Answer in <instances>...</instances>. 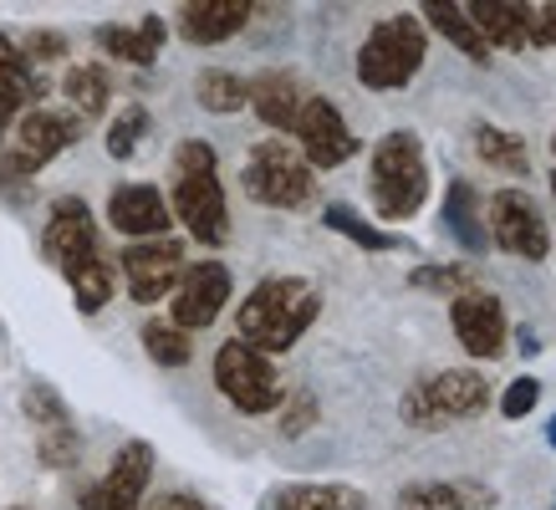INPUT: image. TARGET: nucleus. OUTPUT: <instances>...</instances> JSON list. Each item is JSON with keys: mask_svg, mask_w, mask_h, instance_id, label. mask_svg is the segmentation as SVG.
<instances>
[{"mask_svg": "<svg viewBox=\"0 0 556 510\" xmlns=\"http://www.w3.org/2000/svg\"><path fill=\"white\" fill-rule=\"evenodd\" d=\"M108 225L118 235H128V245H134V240H164L174 215H169V200L153 184H118L108 194Z\"/></svg>", "mask_w": 556, "mask_h": 510, "instance_id": "f3484780", "label": "nucleus"}, {"mask_svg": "<svg viewBox=\"0 0 556 510\" xmlns=\"http://www.w3.org/2000/svg\"><path fill=\"white\" fill-rule=\"evenodd\" d=\"M215 388L240 408V413H276L287 398V383L276 373L266 353H255L245 342H219L215 353Z\"/></svg>", "mask_w": 556, "mask_h": 510, "instance_id": "1a4fd4ad", "label": "nucleus"}, {"mask_svg": "<svg viewBox=\"0 0 556 510\" xmlns=\"http://www.w3.org/2000/svg\"><path fill=\"white\" fill-rule=\"evenodd\" d=\"M444 230H450V240H455L470 260H480V255L490 251L485 215H480V194H475L470 179H450V189H444Z\"/></svg>", "mask_w": 556, "mask_h": 510, "instance_id": "5701e85b", "label": "nucleus"}, {"mask_svg": "<svg viewBox=\"0 0 556 510\" xmlns=\"http://www.w3.org/2000/svg\"><path fill=\"white\" fill-rule=\"evenodd\" d=\"M83 138V118L77 113H62V107H31V113H21L16 128L5 133V149H0V179L11 184V179H31L41 174L56 158V153H67L72 143Z\"/></svg>", "mask_w": 556, "mask_h": 510, "instance_id": "0eeeda50", "label": "nucleus"}, {"mask_svg": "<svg viewBox=\"0 0 556 510\" xmlns=\"http://www.w3.org/2000/svg\"><path fill=\"white\" fill-rule=\"evenodd\" d=\"M0 98L16 102V107H31L36 98H47V72H36L21 56L16 36H5V31H0Z\"/></svg>", "mask_w": 556, "mask_h": 510, "instance_id": "bb28decb", "label": "nucleus"}, {"mask_svg": "<svg viewBox=\"0 0 556 510\" xmlns=\"http://www.w3.org/2000/svg\"><path fill=\"white\" fill-rule=\"evenodd\" d=\"M450 327H455L459 347L480 362H495V357L510 347V317H506V302L495 291L475 286L465 296L450 302Z\"/></svg>", "mask_w": 556, "mask_h": 510, "instance_id": "ddd939ff", "label": "nucleus"}, {"mask_svg": "<svg viewBox=\"0 0 556 510\" xmlns=\"http://www.w3.org/2000/svg\"><path fill=\"white\" fill-rule=\"evenodd\" d=\"M495 404L490 378L480 368H439L429 378H414L399 398V419L408 429H450V424H470L485 408Z\"/></svg>", "mask_w": 556, "mask_h": 510, "instance_id": "39448f33", "label": "nucleus"}, {"mask_svg": "<svg viewBox=\"0 0 556 510\" xmlns=\"http://www.w3.org/2000/svg\"><path fill=\"white\" fill-rule=\"evenodd\" d=\"M281 434H287V439H296V434H306V429L317 424V398H312V393L306 388H296L291 393V398H281Z\"/></svg>", "mask_w": 556, "mask_h": 510, "instance_id": "c9c22d12", "label": "nucleus"}, {"mask_svg": "<svg viewBox=\"0 0 556 510\" xmlns=\"http://www.w3.org/2000/svg\"><path fill=\"white\" fill-rule=\"evenodd\" d=\"M516 353H521V357H536V353H541L536 327H516Z\"/></svg>", "mask_w": 556, "mask_h": 510, "instance_id": "58836bf2", "label": "nucleus"}, {"mask_svg": "<svg viewBox=\"0 0 556 510\" xmlns=\"http://www.w3.org/2000/svg\"><path fill=\"white\" fill-rule=\"evenodd\" d=\"M485 235L495 251L516 255V260H546L552 255V225L536 194L526 189H495L485 204Z\"/></svg>", "mask_w": 556, "mask_h": 510, "instance_id": "9d476101", "label": "nucleus"}, {"mask_svg": "<svg viewBox=\"0 0 556 510\" xmlns=\"http://www.w3.org/2000/svg\"><path fill=\"white\" fill-rule=\"evenodd\" d=\"M149 128H153L149 107H143V102H128V107H123L118 118L108 123V153H113L118 164H123V158H134L138 143L149 138Z\"/></svg>", "mask_w": 556, "mask_h": 510, "instance_id": "473e14b6", "label": "nucleus"}, {"mask_svg": "<svg viewBox=\"0 0 556 510\" xmlns=\"http://www.w3.org/2000/svg\"><path fill=\"white\" fill-rule=\"evenodd\" d=\"M138 342H143V353H149L159 368H185L189 357H194V342H189V332H179L169 317H153V322H143Z\"/></svg>", "mask_w": 556, "mask_h": 510, "instance_id": "2f4dec72", "label": "nucleus"}, {"mask_svg": "<svg viewBox=\"0 0 556 510\" xmlns=\"http://www.w3.org/2000/svg\"><path fill=\"white\" fill-rule=\"evenodd\" d=\"M245 92H251L245 107H255V118L266 123V128H276V133L296 128V113H302V102H306V87L296 72H287V67L255 72L251 82H245Z\"/></svg>", "mask_w": 556, "mask_h": 510, "instance_id": "aec40b11", "label": "nucleus"}, {"mask_svg": "<svg viewBox=\"0 0 556 510\" xmlns=\"http://www.w3.org/2000/svg\"><path fill=\"white\" fill-rule=\"evenodd\" d=\"M21 413L36 434V459L47 470H72L83 459V434L72 424V408L62 404V393L47 388V383H26L21 393Z\"/></svg>", "mask_w": 556, "mask_h": 510, "instance_id": "9b49d317", "label": "nucleus"}, {"mask_svg": "<svg viewBox=\"0 0 556 510\" xmlns=\"http://www.w3.org/2000/svg\"><path fill=\"white\" fill-rule=\"evenodd\" d=\"M536 404H541V378H531V373H521V378H510L506 383V393H501V419H526V413H536Z\"/></svg>", "mask_w": 556, "mask_h": 510, "instance_id": "72a5a7b5", "label": "nucleus"}, {"mask_svg": "<svg viewBox=\"0 0 556 510\" xmlns=\"http://www.w3.org/2000/svg\"><path fill=\"white\" fill-rule=\"evenodd\" d=\"M552 153H556V133H552Z\"/></svg>", "mask_w": 556, "mask_h": 510, "instance_id": "37998d69", "label": "nucleus"}, {"mask_svg": "<svg viewBox=\"0 0 556 510\" xmlns=\"http://www.w3.org/2000/svg\"><path fill=\"white\" fill-rule=\"evenodd\" d=\"M16 47H21V56L41 72V67H51V62L67 56V36L62 31H26V36H16Z\"/></svg>", "mask_w": 556, "mask_h": 510, "instance_id": "f704fd0d", "label": "nucleus"}, {"mask_svg": "<svg viewBox=\"0 0 556 510\" xmlns=\"http://www.w3.org/2000/svg\"><path fill=\"white\" fill-rule=\"evenodd\" d=\"M230 291H236V281H230V266H225V260H194V266H185L179 286H174L169 322L179 327V332H200V327H210L219 311H225Z\"/></svg>", "mask_w": 556, "mask_h": 510, "instance_id": "2eb2a0df", "label": "nucleus"}, {"mask_svg": "<svg viewBox=\"0 0 556 510\" xmlns=\"http://www.w3.org/2000/svg\"><path fill=\"white\" fill-rule=\"evenodd\" d=\"M552 510H556V506H552Z\"/></svg>", "mask_w": 556, "mask_h": 510, "instance_id": "c03bdc74", "label": "nucleus"}, {"mask_svg": "<svg viewBox=\"0 0 556 510\" xmlns=\"http://www.w3.org/2000/svg\"><path fill=\"white\" fill-rule=\"evenodd\" d=\"M149 480H153V444L128 439L118 455H113L108 475L83 490V510H143Z\"/></svg>", "mask_w": 556, "mask_h": 510, "instance_id": "dca6fc26", "label": "nucleus"}, {"mask_svg": "<svg viewBox=\"0 0 556 510\" xmlns=\"http://www.w3.org/2000/svg\"><path fill=\"white\" fill-rule=\"evenodd\" d=\"M291 138H296V153L306 158V169H342V164L363 149L357 133L348 128V118L338 113V102L321 98V92H306Z\"/></svg>", "mask_w": 556, "mask_h": 510, "instance_id": "f8f14e48", "label": "nucleus"}, {"mask_svg": "<svg viewBox=\"0 0 556 510\" xmlns=\"http://www.w3.org/2000/svg\"><path fill=\"white\" fill-rule=\"evenodd\" d=\"M321 225H327V230H338V235H348L357 251H404L408 245L404 235H393V230H383V225L363 220L353 204H327V209H321Z\"/></svg>", "mask_w": 556, "mask_h": 510, "instance_id": "c85d7f7f", "label": "nucleus"}, {"mask_svg": "<svg viewBox=\"0 0 556 510\" xmlns=\"http://www.w3.org/2000/svg\"><path fill=\"white\" fill-rule=\"evenodd\" d=\"M317 317H321V291L306 276H266L240 302L236 327L245 347L270 357V353H291Z\"/></svg>", "mask_w": 556, "mask_h": 510, "instance_id": "f03ea898", "label": "nucleus"}, {"mask_svg": "<svg viewBox=\"0 0 556 510\" xmlns=\"http://www.w3.org/2000/svg\"><path fill=\"white\" fill-rule=\"evenodd\" d=\"M240 184L255 204L266 209H302L317 194V179L306 169V158L291 149L287 138H261L251 153H245V169H240Z\"/></svg>", "mask_w": 556, "mask_h": 510, "instance_id": "6e6552de", "label": "nucleus"}, {"mask_svg": "<svg viewBox=\"0 0 556 510\" xmlns=\"http://www.w3.org/2000/svg\"><path fill=\"white\" fill-rule=\"evenodd\" d=\"M470 143L480 153V164L495 174H506V179H526L531 174V149H526L521 133H510V128H495V123H475L470 128Z\"/></svg>", "mask_w": 556, "mask_h": 510, "instance_id": "a878e982", "label": "nucleus"}, {"mask_svg": "<svg viewBox=\"0 0 556 510\" xmlns=\"http://www.w3.org/2000/svg\"><path fill=\"white\" fill-rule=\"evenodd\" d=\"M424 56H429V31L414 11H399V16L378 21L363 47H357V82L368 92H399L419 77Z\"/></svg>", "mask_w": 556, "mask_h": 510, "instance_id": "423d86ee", "label": "nucleus"}, {"mask_svg": "<svg viewBox=\"0 0 556 510\" xmlns=\"http://www.w3.org/2000/svg\"><path fill=\"white\" fill-rule=\"evenodd\" d=\"M261 510H368V495L338 480H291L266 490Z\"/></svg>", "mask_w": 556, "mask_h": 510, "instance_id": "4be33fe9", "label": "nucleus"}, {"mask_svg": "<svg viewBox=\"0 0 556 510\" xmlns=\"http://www.w3.org/2000/svg\"><path fill=\"white\" fill-rule=\"evenodd\" d=\"M470 26L490 51H526L531 47V5L526 0H459Z\"/></svg>", "mask_w": 556, "mask_h": 510, "instance_id": "6ab92c4d", "label": "nucleus"}, {"mask_svg": "<svg viewBox=\"0 0 556 510\" xmlns=\"http://www.w3.org/2000/svg\"><path fill=\"white\" fill-rule=\"evenodd\" d=\"M552 200H556V169H552Z\"/></svg>", "mask_w": 556, "mask_h": 510, "instance_id": "79ce46f5", "label": "nucleus"}, {"mask_svg": "<svg viewBox=\"0 0 556 510\" xmlns=\"http://www.w3.org/2000/svg\"><path fill=\"white\" fill-rule=\"evenodd\" d=\"M169 209L185 225L189 240H200L204 251H219L230 240V204H225V184H219V158L204 138H185L174 149V174H169Z\"/></svg>", "mask_w": 556, "mask_h": 510, "instance_id": "7ed1b4c3", "label": "nucleus"}, {"mask_svg": "<svg viewBox=\"0 0 556 510\" xmlns=\"http://www.w3.org/2000/svg\"><path fill=\"white\" fill-rule=\"evenodd\" d=\"M414 16L424 21V31H439L450 47L459 51V56H470L475 67H490V62H495V51L480 41V31L470 26V16H465V5H459V0H424Z\"/></svg>", "mask_w": 556, "mask_h": 510, "instance_id": "b1692460", "label": "nucleus"}, {"mask_svg": "<svg viewBox=\"0 0 556 510\" xmlns=\"http://www.w3.org/2000/svg\"><path fill=\"white\" fill-rule=\"evenodd\" d=\"M546 444L556 449V413H552V424H546Z\"/></svg>", "mask_w": 556, "mask_h": 510, "instance_id": "a19ab883", "label": "nucleus"}, {"mask_svg": "<svg viewBox=\"0 0 556 510\" xmlns=\"http://www.w3.org/2000/svg\"><path fill=\"white\" fill-rule=\"evenodd\" d=\"M495 490L485 480H408L393 495V510H490Z\"/></svg>", "mask_w": 556, "mask_h": 510, "instance_id": "412c9836", "label": "nucleus"}, {"mask_svg": "<svg viewBox=\"0 0 556 510\" xmlns=\"http://www.w3.org/2000/svg\"><path fill=\"white\" fill-rule=\"evenodd\" d=\"M408 286L439 291V296L455 302V296L480 286V271H475V260H439V266H414V271H408Z\"/></svg>", "mask_w": 556, "mask_h": 510, "instance_id": "7c9ffc66", "label": "nucleus"}, {"mask_svg": "<svg viewBox=\"0 0 556 510\" xmlns=\"http://www.w3.org/2000/svg\"><path fill=\"white\" fill-rule=\"evenodd\" d=\"M16 118H21V107H16V102H5V98H0V143H5V133L16 128Z\"/></svg>", "mask_w": 556, "mask_h": 510, "instance_id": "ea45409f", "label": "nucleus"}, {"mask_svg": "<svg viewBox=\"0 0 556 510\" xmlns=\"http://www.w3.org/2000/svg\"><path fill=\"white\" fill-rule=\"evenodd\" d=\"M41 255L67 276L72 302H77L83 317H98L102 306L113 302V266L102 255L98 220H92V204L87 200H77V194L51 200L47 230H41Z\"/></svg>", "mask_w": 556, "mask_h": 510, "instance_id": "f257e3e1", "label": "nucleus"}, {"mask_svg": "<svg viewBox=\"0 0 556 510\" xmlns=\"http://www.w3.org/2000/svg\"><path fill=\"white\" fill-rule=\"evenodd\" d=\"M174 26L185 36L189 47H219V41H230V36L245 31V21L255 16L251 0H189L174 11Z\"/></svg>", "mask_w": 556, "mask_h": 510, "instance_id": "a211bd4d", "label": "nucleus"}, {"mask_svg": "<svg viewBox=\"0 0 556 510\" xmlns=\"http://www.w3.org/2000/svg\"><path fill=\"white\" fill-rule=\"evenodd\" d=\"M164 31H169L164 16H143L138 26H98V47L128 67H153L164 51Z\"/></svg>", "mask_w": 556, "mask_h": 510, "instance_id": "393cba45", "label": "nucleus"}, {"mask_svg": "<svg viewBox=\"0 0 556 510\" xmlns=\"http://www.w3.org/2000/svg\"><path fill=\"white\" fill-rule=\"evenodd\" d=\"M194 102H200L204 113H240L251 102V92H245V77H236V72L204 67L194 77Z\"/></svg>", "mask_w": 556, "mask_h": 510, "instance_id": "c756f323", "label": "nucleus"}, {"mask_svg": "<svg viewBox=\"0 0 556 510\" xmlns=\"http://www.w3.org/2000/svg\"><path fill=\"white\" fill-rule=\"evenodd\" d=\"M149 510H210L200 500V495H185V490H169V495H159V500H149Z\"/></svg>", "mask_w": 556, "mask_h": 510, "instance_id": "4c0bfd02", "label": "nucleus"}, {"mask_svg": "<svg viewBox=\"0 0 556 510\" xmlns=\"http://www.w3.org/2000/svg\"><path fill=\"white\" fill-rule=\"evenodd\" d=\"M429 153L424 138L414 128H393L372 143V164H368V200L378 209V220H414L424 204H429Z\"/></svg>", "mask_w": 556, "mask_h": 510, "instance_id": "20e7f679", "label": "nucleus"}, {"mask_svg": "<svg viewBox=\"0 0 556 510\" xmlns=\"http://www.w3.org/2000/svg\"><path fill=\"white\" fill-rule=\"evenodd\" d=\"M531 47H556V0L531 5Z\"/></svg>", "mask_w": 556, "mask_h": 510, "instance_id": "e433bc0d", "label": "nucleus"}, {"mask_svg": "<svg viewBox=\"0 0 556 510\" xmlns=\"http://www.w3.org/2000/svg\"><path fill=\"white\" fill-rule=\"evenodd\" d=\"M62 92H67L77 118H102V107L113 98V77H108L102 62H77V67H67V77H62Z\"/></svg>", "mask_w": 556, "mask_h": 510, "instance_id": "cd10ccee", "label": "nucleus"}, {"mask_svg": "<svg viewBox=\"0 0 556 510\" xmlns=\"http://www.w3.org/2000/svg\"><path fill=\"white\" fill-rule=\"evenodd\" d=\"M123 281H128V296L143 306L174 296L179 276H185V240H134L128 251L118 255Z\"/></svg>", "mask_w": 556, "mask_h": 510, "instance_id": "4468645a", "label": "nucleus"}]
</instances>
